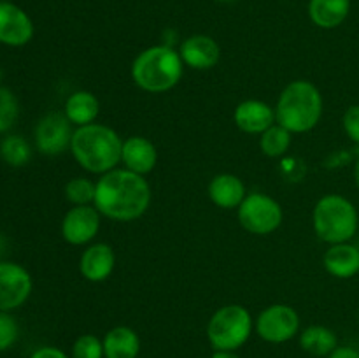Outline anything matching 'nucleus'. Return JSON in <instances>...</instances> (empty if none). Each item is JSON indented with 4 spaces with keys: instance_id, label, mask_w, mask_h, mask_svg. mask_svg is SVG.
Listing matches in <instances>:
<instances>
[{
    "instance_id": "obj_1",
    "label": "nucleus",
    "mask_w": 359,
    "mask_h": 358,
    "mask_svg": "<svg viewBox=\"0 0 359 358\" xmlns=\"http://www.w3.org/2000/svg\"><path fill=\"white\" fill-rule=\"evenodd\" d=\"M151 204V186L146 178L128 168H112L97 181L93 206L114 221H133Z\"/></svg>"
},
{
    "instance_id": "obj_2",
    "label": "nucleus",
    "mask_w": 359,
    "mask_h": 358,
    "mask_svg": "<svg viewBox=\"0 0 359 358\" xmlns=\"http://www.w3.org/2000/svg\"><path fill=\"white\" fill-rule=\"evenodd\" d=\"M70 151L84 171L105 174L121 161L123 140L111 126L90 123L74 130Z\"/></svg>"
},
{
    "instance_id": "obj_3",
    "label": "nucleus",
    "mask_w": 359,
    "mask_h": 358,
    "mask_svg": "<svg viewBox=\"0 0 359 358\" xmlns=\"http://www.w3.org/2000/svg\"><path fill=\"white\" fill-rule=\"evenodd\" d=\"M323 116V95L311 81L298 79L287 84L276 107V119L291 133L314 128Z\"/></svg>"
},
{
    "instance_id": "obj_4",
    "label": "nucleus",
    "mask_w": 359,
    "mask_h": 358,
    "mask_svg": "<svg viewBox=\"0 0 359 358\" xmlns=\"http://www.w3.org/2000/svg\"><path fill=\"white\" fill-rule=\"evenodd\" d=\"M184 62L170 46H151L132 63L133 83L149 93H163L181 81Z\"/></svg>"
},
{
    "instance_id": "obj_5",
    "label": "nucleus",
    "mask_w": 359,
    "mask_h": 358,
    "mask_svg": "<svg viewBox=\"0 0 359 358\" xmlns=\"http://www.w3.org/2000/svg\"><path fill=\"white\" fill-rule=\"evenodd\" d=\"M314 232L323 242L340 244L349 242L356 235L359 216L354 204L349 199L337 193L321 197L312 214Z\"/></svg>"
},
{
    "instance_id": "obj_6",
    "label": "nucleus",
    "mask_w": 359,
    "mask_h": 358,
    "mask_svg": "<svg viewBox=\"0 0 359 358\" xmlns=\"http://www.w3.org/2000/svg\"><path fill=\"white\" fill-rule=\"evenodd\" d=\"M251 332V312L244 305L237 304H228L217 309L207 325V339L214 351H237L248 343Z\"/></svg>"
},
{
    "instance_id": "obj_7",
    "label": "nucleus",
    "mask_w": 359,
    "mask_h": 358,
    "mask_svg": "<svg viewBox=\"0 0 359 358\" xmlns=\"http://www.w3.org/2000/svg\"><path fill=\"white\" fill-rule=\"evenodd\" d=\"M238 221L255 235H269L283 223V207L265 193H249L238 206Z\"/></svg>"
},
{
    "instance_id": "obj_8",
    "label": "nucleus",
    "mask_w": 359,
    "mask_h": 358,
    "mask_svg": "<svg viewBox=\"0 0 359 358\" xmlns=\"http://www.w3.org/2000/svg\"><path fill=\"white\" fill-rule=\"evenodd\" d=\"M300 329V316L291 305L273 304L259 312L256 319V332L263 340L283 344L293 339Z\"/></svg>"
},
{
    "instance_id": "obj_9",
    "label": "nucleus",
    "mask_w": 359,
    "mask_h": 358,
    "mask_svg": "<svg viewBox=\"0 0 359 358\" xmlns=\"http://www.w3.org/2000/svg\"><path fill=\"white\" fill-rule=\"evenodd\" d=\"M72 123L65 116V112H49L44 118L39 119L35 126V146L41 153L56 157L63 151L70 150L72 142Z\"/></svg>"
},
{
    "instance_id": "obj_10",
    "label": "nucleus",
    "mask_w": 359,
    "mask_h": 358,
    "mask_svg": "<svg viewBox=\"0 0 359 358\" xmlns=\"http://www.w3.org/2000/svg\"><path fill=\"white\" fill-rule=\"evenodd\" d=\"M32 277L25 267L14 262H0V311L9 312L28 300Z\"/></svg>"
},
{
    "instance_id": "obj_11",
    "label": "nucleus",
    "mask_w": 359,
    "mask_h": 358,
    "mask_svg": "<svg viewBox=\"0 0 359 358\" xmlns=\"http://www.w3.org/2000/svg\"><path fill=\"white\" fill-rule=\"evenodd\" d=\"M100 230V213L95 206H74L62 221V235L69 244L83 246Z\"/></svg>"
},
{
    "instance_id": "obj_12",
    "label": "nucleus",
    "mask_w": 359,
    "mask_h": 358,
    "mask_svg": "<svg viewBox=\"0 0 359 358\" xmlns=\"http://www.w3.org/2000/svg\"><path fill=\"white\" fill-rule=\"evenodd\" d=\"M34 37V23L21 7L0 0V42L13 48L28 44Z\"/></svg>"
},
{
    "instance_id": "obj_13",
    "label": "nucleus",
    "mask_w": 359,
    "mask_h": 358,
    "mask_svg": "<svg viewBox=\"0 0 359 358\" xmlns=\"http://www.w3.org/2000/svg\"><path fill=\"white\" fill-rule=\"evenodd\" d=\"M179 55H181L184 65L196 70H207L217 65L221 58V48L209 35L196 34L184 39L181 49H179Z\"/></svg>"
},
{
    "instance_id": "obj_14",
    "label": "nucleus",
    "mask_w": 359,
    "mask_h": 358,
    "mask_svg": "<svg viewBox=\"0 0 359 358\" xmlns=\"http://www.w3.org/2000/svg\"><path fill=\"white\" fill-rule=\"evenodd\" d=\"M114 265L116 256L111 246L105 242H97L84 249V253L81 255L79 270L84 279L91 281V283H102L111 276Z\"/></svg>"
},
{
    "instance_id": "obj_15",
    "label": "nucleus",
    "mask_w": 359,
    "mask_h": 358,
    "mask_svg": "<svg viewBox=\"0 0 359 358\" xmlns=\"http://www.w3.org/2000/svg\"><path fill=\"white\" fill-rule=\"evenodd\" d=\"M158 160L156 146L149 139L142 135H132L123 140L121 161L125 168L135 172V174L146 175L154 168Z\"/></svg>"
},
{
    "instance_id": "obj_16",
    "label": "nucleus",
    "mask_w": 359,
    "mask_h": 358,
    "mask_svg": "<svg viewBox=\"0 0 359 358\" xmlns=\"http://www.w3.org/2000/svg\"><path fill=\"white\" fill-rule=\"evenodd\" d=\"M235 125L245 133H259L276 125V109L262 100H245L235 109Z\"/></svg>"
},
{
    "instance_id": "obj_17",
    "label": "nucleus",
    "mask_w": 359,
    "mask_h": 358,
    "mask_svg": "<svg viewBox=\"0 0 359 358\" xmlns=\"http://www.w3.org/2000/svg\"><path fill=\"white\" fill-rule=\"evenodd\" d=\"M323 263L332 276L349 279L359 272V249L351 242L332 244L323 256Z\"/></svg>"
},
{
    "instance_id": "obj_18",
    "label": "nucleus",
    "mask_w": 359,
    "mask_h": 358,
    "mask_svg": "<svg viewBox=\"0 0 359 358\" xmlns=\"http://www.w3.org/2000/svg\"><path fill=\"white\" fill-rule=\"evenodd\" d=\"M209 197L217 207L238 209V206L245 199V186L237 175L217 174L209 183Z\"/></svg>"
},
{
    "instance_id": "obj_19",
    "label": "nucleus",
    "mask_w": 359,
    "mask_h": 358,
    "mask_svg": "<svg viewBox=\"0 0 359 358\" xmlns=\"http://www.w3.org/2000/svg\"><path fill=\"white\" fill-rule=\"evenodd\" d=\"M140 353L139 333L130 326H114L104 337L105 358H137Z\"/></svg>"
},
{
    "instance_id": "obj_20",
    "label": "nucleus",
    "mask_w": 359,
    "mask_h": 358,
    "mask_svg": "<svg viewBox=\"0 0 359 358\" xmlns=\"http://www.w3.org/2000/svg\"><path fill=\"white\" fill-rule=\"evenodd\" d=\"M351 11V0H311L309 16L319 28H337L347 20Z\"/></svg>"
},
{
    "instance_id": "obj_21",
    "label": "nucleus",
    "mask_w": 359,
    "mask_h": 358,
    "mask_svg": "<svg viewBox=\"0 0 359 358\" xmlns=\"http://www.w3.org/2000/svg\"><path fill=\"white\" fill-rule=\"evenodd\" d=\"M100 112V102L91 91H74L65 102V116L76 126L90 125Z\"/></svg>"
},
{
    "instance_id": "obj_22",
    "label": "nucleus",
    "mask_w": 359,
    "mask_h": 358,
    "mask_svg": "<svg viewBox=\"0 0 359 358\" xmlns=\"http://www.w3.org/2000/svg\"><path fill=\"white\" fill-rule=\"evenodd\" d=\"M300 346L314 357H330L339 347V339L328 326L311 325L302 332Z\"/></svg>"
},
{
    "instance_id": "obj_23",
    "label": "nucleus",
    "mask_w": 359,
    "mask_h": 358,
    "mask_svg": "<svg viewBox=\"0 0 359 358\" xmlns=\"http://www.w3.org/2000/svg\"><path fill=\"white\" fill-rule=\"evenodd\" d=\"M291 146V132L283 125L276 123L259 137V147L270 158H279L287 153Z\"/></svg>"
},
{
    "instance_id": "obj_24",
    "label": "nucleus",
    "mask_w": 359,
    "mask_h": 358,
    "mask_svg": "<svg viewBox=\"0 0 359 358\" xmlns=\"http://www.w3.org/2000/svg\"><path fill=\"white\" fill-rule=\"evenodd\" d=\"M0 157L11 167H23L30 161L32 147L21 135H7L0 142Z\"/></svg>"
},
{
    "instance_id": "obj_25",
    "label": "nucleus",
    "mask_w": 359,
    "mask_h": 358,
    "mask_svg": "<svg viewBox=\"0 0 359 358\" xmlns=\"http://www.w3.org/2000/svg\"><path fill=\"white\" fill-rule=\"evenodd\" d=\"M97 183L88 178H74L65 185V197L74 206H91L95 202Z\"/></svg>"
},
{
    "instance_id": "obj_26",
    "label": "nucleus",
    "mask_w": 359,
    "mask_h": 358,
    "mask_svg": "<svg viewBox=\"0 0 359 358\" xmlns=\"http://www.w3.org/2000/svg\"><path fill=\"white\" fill-rule=\"evenodd\" d=\"M20 116V104L18 98L9 88L0 86V133L7 132L16 123Z\"/></svg>"
},
{
    "instance_id": "obj_27",
    "label": "nucleus",
    "mask_w": 359,
    "mask_h": 358,
    "mask_svg": "<svg viewBox=\"0 0 359 358\" xmlns=\"http://www.w3.org/2000/svg\"><path fill=\"white\" fill-rule=\"evenodd\" d=\"M72 358H105L104 340H100L93 333H83L74 343Z\"/></svg>"
},
{
    "instance_id": "obj_28",
    "label": "nucleus",
    "mask_w": 359,
    "mask_h": 358,
    "mask_svg": "<svg viewBox=\"0 0 359 358\" xmlns=\"http://www.w3.org/2000/svg\"><path fill=\"white\" fill-rule=\"evenodd\" d=\"M20 336V326L9 312L0 311V351H6L13 346Z\"/></svg>"
},
{
    "instance_id": "obj_29",
    "label": "nucleus",
    "mask_w": 359,
    "mask_h": 358,
    "mask_svg": "<svg viewBox=\"0 0 359 358\" xmlns=\"http://www.w3.org/2000/svg\"><path fill=\"white\" fill-rule=\"evenodd\" d=\"M342 125L349 139L359 146V105H351L346 109L342 116Z\"/></svg>"
},
{
    "instance_id": "obj_30",
    "label": "nucleus",
    "mask_w": 359,
    "mask_h": 358,
    "mask_svg": "<svg viewBox=\"0 0 359 358\" xmlns=\"http://www.w3.org/2000/svg\"><path fill=\"white\" fill-rule=\"evenodd\" d=\"M30 358H69L65 354V351H62L60 347L55 346H44V347H39L32 353Z\"/></svg>"
},
{
    "instance_id": "obj_31",
    "label": "nucleus",
    "mask_w": 359,
    "mask_h": 358,
    "mask_svg": "<svg viewBox=\"0 0 359 358\" xmlns=\"http://www.w3.org/2000/svg\"><path fill=\"white\" fill-rule=\"evenodd\" d=\"M328 358H359V351L351 346H339Z\"/></svg>"
},
{
    "instance_id": "obj_32",
    "label": "nucleus",
    "mask_w": 359,
    "mask_h": 358,
    "mask_svg": "<svg viewBox=\"0 0 359 358\" xmlns=\"http://www.w3.org/2000/svg\"><path fill=\"white\" fill-rule=\"evenodd\" d=\"M210 358H241L238 357L235 351H223V350H216L212 353V357Z\"/></svg>"
},
{
    "instance_id": "obj_33",
    "label": "nucleus",
    "mask_w": 359,
    "mask_h": 358,
    "mask_svg": "<svg viewBox=\"0 0 359 358\" xmlns=\"http://www.w3.org/2000/svg\"><path fill=\"white\" fill-rule=\"evenodd\" d=\"M354 181H356V186L359 190V157L356 160V165H354Z\"/></svg>"
},
{
    "instance_id": "obj_34",
    "label": "nucleus",
    "mask_w": 359,
    "mask_h": 358,
    "mask_svg": "<svg viewBox=\"0 0 359 358\" xmlns=\"http://www.w3.org/2000/svg\"><path fill=\"white\" fill-rule=\"evenodd\" d=\"M217 2H223V4H226V2H233V0H217Z\"/></svg>"
}]
</instances>
